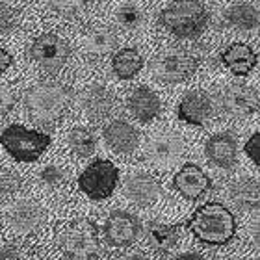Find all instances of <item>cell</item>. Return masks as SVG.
<instances>
[{
    "label": "cell",
    "instance_id": "obj_1",
    "mask_svg": "<svg viewBox=\"0 0 260 260\" xmlns=\"http://www.w3.org/2000/svg\"><path fill=\"white\" fill-rule=\"evenodd\" d=\"M186 227L201 244L219 247L229 244L236 234V219L227 206L216 201L205 203L193 212Z\"/></svg>",
    "mask_w": 260,
    "mask_h": 260
},
{
    "label": "cell",
    "instance_id": "obj_2",
    "mask_svg": "<svg viewBox=\"0 0 260 260\" xmlns=\"http://www.w3.org/2000/svg\"><path fill=\"white\" fill-rule=\"evenodd\" d=\"M73 103L71 87L58 82L36 84L24 95V108L30 119L39 125H52L69 110Z\"/></svg>",
    "mask_w": 260,
    "mask_h": 260
},
{
    "label": "cell",
    "instance_id": "obj_3",
    "mask_svg": "<svg viewBox=\"0 0 260 260\" xmlns=\"http://www.w3.org/2000/svg\"><path fill=\"white\" fill-rule=\"evenodd\" d=\"M158 21L175 38L195 39L206 30L210 15L199 0H173L160 11Z\"/></svg>",
    "mask_w": 260,
    "mask_h": 260
},
{
    "label": "cell",
    "instance_id": "obj_4",
    "mask_svg": "<svg viewBox=\"0 0 260 260\" xmlns=\"http://www.w3.org/2000/svg\"><path fill=\"white\" fill-rule=\"evenodd\" d=\"M60 247L67 260H97L101 256L97 225L91 219L73 221L61 234Z\"/></svg>",
    "mask_w": 260,
    "mask_h": 260
},
{
    "label": "cell",
    "instance_id": "obj_5",
    "mask_svg": "<svg viewBox=\"0 0 260 260\" xmlns=\"http://www.w3.org/2000/svg\"><path fill=\"white\" fill-rule=\"evenodd\" d=\"M0 145L17 162H36L50 145V136L22 125H10L0 134Z\"/></svg>",
    "mask_w": 260,
    "mask_h": 260
},
{
    "label": "cell",
    "instance_id": "obj_6",
    "mask_svg": "<svg viewBox=\"0 0 260 260\" xmlns=\"http://www.w3.org/2000/svg\"><path fill=\"white\" fill-rule=\"evenodd\" d=\"M119 184V169L110 160H95L78 177L80 190L91 201H104L112 197Z\"/></svg>",
    "mask_w": 260,
    "mask_h": 260
},
{
    "label": "cell",
    "instance_id": "obj_7",
    "mask_svg": "<svg viewBox=\"0 0 260 260\" xmlns=\"http://www.w3.org/2000/svg\"><path fill=\"white\" fill-rule=\"evenodd\" d=\"M199 67V61L186 50H169L156 56L151 63L152 75L166 84H179L188 80Z\"/></svg>",
    "mask_w": 260,
    "mask_h": 260
},
{
    "label": "cell",
    "instance_id": "obj_8",
    "mask_svg": "<svg viewBox=\"0 0 260 260\" xmlns=\"http://www.w3.org/2000/svg\"><path fill=\"white\" fill-rule=\"evenodd\" d=\"M30 56L41 69L49 73H58L69 60L71 47L58 34H41L39 38L34 39L30 47Z\"/></svg>",
    "mask_w": 260,
    "mask_h": 260
},
{
    "label": "cell",
    "instance_id": "obj_9",
    "mask_svg": "<svg viewBox=\"0 0 260 260\" xmlns=\"http://www.w3.org/2000/svg\"><path fill=\"white\" fill-rule=\"evenodd\" d=\"M141 236L140 219L125 210H114L104 221V238L114 247H128Z\"/></svg>",
    "mask_w": 260,
    "mask_h": 260
},
{
    "label": "cell",
    "instance_id": "obj_10",
    "mask_svg": "<svg viewBox=\"0 0 260 260\" xmlns=\"http://www.w3.org/2000/svg\"><path fill=\"white\" fill-rule=\"evenodd\" d=\"M45 210L36 201H17L6 212V221L17 234H32L45 223Z\"/></svg>",
    "mask_w": 260,
    "mask_h": 260
},
{
    "label": "cell",
    "instance_id": "obj_11",
    "mask_svg": "<svg viewBox=\"0 0 260 260\" xmlns=\"http://www.w3.org/2000/svg\"><path fill=\"white\" fill-rule=\"evenodd\" d=\"M221 106L233 117H249L258 110V93L244 84H231L221 95Z\"/></svg>",
    "mask_w": 260,
    "mask_h": 260
},
{
    "label": "cell",
    "instance_id": "obj_12",
    "mask_svg": "<svg viewBox=\"0 0 260 260\" xmlns=\"http://www.w3.org/2000/svg\"><path fill=\"white\" fill-rule=\"evenodd\" d=\"M205 154L212 166L219 169H233L238 164V141L231 132H219L208 138Z\"/></svg>",
    "mask_w": 260,
    "mask_h": 260
},
{
    "label": "cell",
    "instance_id": "obj_13",
    "mask_svg": "<svg viewBox=\"0 0 260 260\" xmlns=\"http://www.w3.org/2000/svg\"><path fill=\"white\" fill-rule=\"evenodd\" d=\"M125 195L138 206H152L160 201L164 190L162 184L149 173H134L125 180Z\"/></svg>",
    "mask_w": 260,
    "mask_h": 260
},
{
    "label": "cell",
    "instance_id": "obj_14",
    "mask_svg": "<svg viewBox=\"0 0 260 260\" xmlns=\"http://www.w3.org/2000/svg\"><path fill=\"white\" fill-rule=\"evenodd\" d=\"M175 190L179 191L182 197L190 201L201 199L205 193H208L212 188V182L208 175L195 164H186L180 168V171L173 177Z\"/></svg>",
    "mask_w": 260,
    "mask_h": 260
},
{
    "label": "cell",
    "instance_id": "obj_15",
    "mask_svg": "<svg viewBox=\"0 0 260 260\" xmlns=\"http://www.w3.org/2000/svg\"><path fill=\"white\" fill-rule=\"evenodd\" d=\"M179 119L193 126H203L214 114V103L208 93L190 91L186 93L179 104Z\"/></svg>",
    "mask_w": 260,
    "mask_h": 260
},
{
    "label": "cell",
    "instance_id": "obj_16",
    "mask_svg": "<svg viewBox=\"0 0 260 260\" xmlns=\"http://www.w3.org/2000/svg\"><path fill=\"white\" fill-rule=\"evenodd\" d=\"M182 151H184L182 138L173 132H166L152 138L147 152H149V160L156 166H169L182 156Z\"/></svg>",
    "mask_w": 260,
    "mask_h": 260
},
{
    "label": "cell",
    "instance_id": "obj_17",
    "mask_svg": "<svg viewBox=\"0 0 260 260\" xmlns=\"http://www.w3.org/2000/svg\"><path fill=\"white\" fill-rule=\"evenodd\" d=\"M104 141L112 151L119 154H130L136 151V147L140 143V134L134 126L123 119L112 121L110 125L104 126Z\"/></svg>",
    "mask_w": 260,
    "mask_h": 260
},
{
    "label": "cell",
    "instance_id": "obj_18",
    "mask_svg": "<svg viewBox=\"0 0 260 260\" xmlns=\"http://www.w3.org/2000/svg\"><path fill=\"white\" fill-rule=\"evenodd\" d=\"M126 106H128L130 114L134 115L138 121H141V123H151L162 112V101H160V97L145 86L138 87V89L130 93Z\"/></svg>",
    "mask_w": 260,
    "mask_h": 260
},
{
    "label": "cell",
    "instance_id": "obj_19",
    "mask_svg": "<svg viewBox=\"0 0 260 260\" xmlns=\"http://www.w3.org/2000/svg\"><path fill=\"white\" fill-rule=\"evenodd\" d=\"M115 108V97L108 87L91 86L82 93V110L93 119H103Z\"/></svg>",
    "mask_w": 260,
    "mask_h": 260
},
{
    "label": "cell",
    "instance_id": "obj_20",
    "mask_svg": "<svg viewBox=\"0 0 260 260\" xmlns=\"http://www.w3.org/2000/svg\"><path fill=\"white\" fill-rule=\"evenodd\" d=\"M221 63L236 76H247L256 65V54L249 45L233 43L221 52Z\"/></svg>",
    "mask_w": 260,
    "mask_h": 260
},
{
    "label": "cell",
    "instance_id": "obj_21",
    "mask_svg": "<svg viewBox=\"0 0 260 260\" xmlns=\"http://www.w3.org/2000/svg\"><path fill=\"white\" fill-rule=\"evenodd\" d=\"M229 199L238 210L253 212L258 208V182L255 179H240L229 186Z\"/></svg>",
    "mask_w": 260,
    "mask_h": 260
},
{
    "label": "cell",
    "instance_id": "obj_22",
    "mask_svg": "<svg viewBox=\"0 0 260 260\" xmlns=\"http://www.w3.org/2000/svg\"><path fill=\"white\" fill-rule=\"evenodd\" d=\"M143 63L145 61L136 49H121L112 58V71L121 80H130L143 69Z\"/></svg>",
    "mask_w": 260,
    "mask_h": 260
},
{
    "label": "cell",
    "instance_id": "obj_23",
    "mask_svg": "<svg viewBox=\"0 0 260 260\" xmlns=\"http://www.w3.org/2000/svg\"><path fill=\"white\" fill-rule=\"evenodd\" d=\"M147 236L154 249L160 253H168L179 242V227L168 225V223L151 221L147 223Z\"/></svg>",
    "mask_w": 260,
    "mask_h": 260
},
{
    "label": "cell",
    "instance_id": "obj_24",
    "mask_svg": "<svg viewBox=\"0 0 260 260\" xmlns=\"http://www.w3.org/2000/svg\"><path fill=\"white\" fill-rule=\"evenodd\" d=\"M225 21L240 30H255L258 26V10L251 4H234L225 11Z\"/></svg>",
    "mask_w": 260,
    "mask_h": 260
},
{
    "label": "cell",
    "instance_id": "obj_25",
    "mask_svg": "<svg viewBox=\"0 0 260 260\" xmlns=\"http://www.w3.org/2000/svg\"><path fill=\"white\" fill-rule=\"evenodd\" d=\"M117 38L108 28H95L87 34L86 38V50L93 56H106L115 49Z\"/></svg>",
    "mask_w": 260,
    "mask_h": 260
},
{
    "label": "cell",
    "instance_id": "obj_26",
    "mask_svg": "<svg viewBox=\"0 0 260 260\" xmlns=\"http://www.w3.org/2000/svg\"><path fill=\"white\" fill-rule=\"evenodd\" d=\"M67 141H69L71 151L80 158L91 156L93 152H95V147H97L95 134L89 128H86V126H75L69 132V136H67Z\"/></svg>",
    "mask_w": 260,
    "mask_h": 260
},
{
    "label": "cell",
    "instance_id": "obj_27",
    "mask_svg": "<svg viewBox=\"0 0 260 260\" xmlns=\"http://www.w3.org/2000/svg\"><path fill=\"white\" fill-rule=\"evenodd\" d=\"M115 19L123 28L134 30L141 24V11L134 4H123L115 13Z\"/></svg>",
    "mask_w": 260,
    "mask_h": 260
},
{
    "label": "cell",
    "instance_id": "obj_28",
    "mask_svg": "<svg viewBox=\"0 0 260 260\" xmlns=\"http://www.w3.org/2000/svg\"><path fill=\"white\" fill-rule=\"evenodd\" d=\"M19 188H21V179L10 169L0 168V199L13 195Z\"/></svg>",
    "mask_w": 260,
    "mask_h": 260
},
{
    "label": "cell",
    "instance_id": "obj_29",
    "mask_svg": "<svg viewBox=\"0 0 260 260\" xmlns=\"http://www.w3.org/2000/svg\"><path fill=\"white\" fill-rule=\"evenodd\" d=\"M17 22H19V15L11 6L0 2V36L10 34L11 30H15Z\"/></svg>",
    "mask_w": 260,
    "mask_h": 260
},
{
    "label": "cell",
    "instance_id": "obj_30",
    "mask_svg": "<svg viewBox=\"0 0 260 260\" xmlns=\"http://www.w3.org/2000/svg\"><path fill=\"white\" fill-rule=\"evenodd\" d=\"M39 179L49 188H58L65 182V171L58 166H47L39 171Z\"/></svg>",
    "mask_w": 260,
    "mask_h": 260
},
{
    "label": "cell",
    "instance_id": "obj_31",
    "mask_svg": "<svg viewBox=\"0 0 260 260\" xmlns=\"http://www.w3.org/2000/svg\"><path fill=\"white\" fill-rule=\"evenodd\" d=\"M50 8L54 11H58L60 15L65 17H73L76 15L78 11H82L86 0H49Z\"/></svg>",
    "mask_w": 260,
    "mask_h": 260
},
{
    "label": "cell",
    "instance_id": "obj_32",
    "mask_svg": "<svg viewBox=\"0 0 260 260\" xmlns=\"http://www.w3.org/2000/svg\"><path fill=\"white\" fill-rule=\"evenodd\" d=\"M244 151H245V154H247V156L256 164V166H260V134L258 132H255V134L247 140Z\"/></svg>",
    "mask_w": 260,
    "mask_h": 260
},
{
    "label": "cell",
    "instance_id": "obj_33",
    "mask_svg": "<svg viewBox=\"0 0 260 260\" xmlns=\"http://www.w3.org/2000/svg\"><path fill=\"white\" fill-rule=\"evenodd\" d=\"M15 106V95L10 87L0 86V117L11 112V108Z\"/></svg>",
    "mask_w": 260,
    "mask_h": 260
},
{
    "label": "cell",
    "instance_id": "obj_34",
    "mask_svg": "<svg viewBox=\"0 0 260 260\" xmlns=\"http://www.w3.org/2000/svg\"><path fill=\"white\" fill-rule=\"evenodd\" d=\"M0 260H21V255L11 245H0Z\"/></svg>",
    "mask_w": 260,
    "mask_h": 260
},
{
    "label": "cell",
    "instance_id": "obj_35",
    "mask_svg": "<svg viewBox=\"0 0 260 260\" xmlns=\"http://www.w3.org/2000/svg\"><path fill=\"white\" fill-rule=\"evenodd\" d=\"M11 63H13V58H11V54L8 52V50H4L2 47H0V75H4L6 71L10 69Z\"/></svg>",
    "mask_w": 260,
    "mask_h": 260
},
{
    "label": "cell",
    "instance_id": "obj_36",
    "mask_svg": "<svg viewBox=\"0 0 260 260\" xmlns=\"http://www.w3.org/2000/svg\"><path fill=\"white\" fill-rule=\"evenodd\" d=\"M121 260H149V258H147V255H143L141 251H132L128 255L121 256Z\"/></svg>",
    "mask_w": 260,
    "mask_h": 260
},
{
    "label": "cell",
    "instance_id": "obj_37",
    "mask_svg": "<svg viewBox=\"0 0 260 260\" xmlns=\"http://www.w3.org/2000/svg\"><path fill=\"white\" fill-rule=\"evenodd\" d=\"M175 260H206L205 256L197 255V253H184V255L177 256Z\"/></svg>",
    "mask_w": 260,
    "mask_h": 260
}]
</instances>
